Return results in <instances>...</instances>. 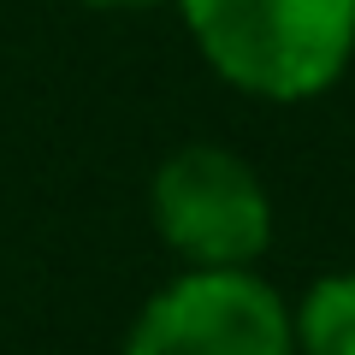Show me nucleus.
I'll list each match as a JSON object with an SVG mask.
<instances>
[{
	"label": "nucleus",
	"mask_w": 355,
	"mask_h": 355,
	"mask_svg": "<svg viewBox=\"0 0 355 355\" xmlns=\"http://www.w3.org/2000/svg\"><path fill=\"white\" fill-rule=\"evenodd\" d=\"M219 77L266 101L320 95L349 65L355 0H178Z\"/></svg>",
	"instance_id": "1"
},
{
	"label": "nucleus",
	"mask_w": 355,
	"mask_h": 355,
	"mask_svg": "<svg viewBox=\"0 0 355 355\" xmlns=\"http://www.w3.org/2000/svg\"><path fill=\"white\" fill-rule=\"evenodd\" d=\"M154 225L196 266H249L266 249L261 178L225 148H178L154 178Z\"/></svg>",
	"instance_id": "3"
},
{
	"label": "nucleus",
	"mask_w": 355,
	"mask_h": 355,
	"mask_svg": "<svg viewBox=\"0 0 355 355\" xmlns=\"http://www.w3.org/2000/svg\"><path fill=\"white\" fill-rule=\"evenodd\" d=\"M83 6H154V0H83Z\"/></svg>",
	"instance_id": "5"
},
{
	"label": "nucleus",
	"mask_w": 355,
	"mask_h": 355,
	"mask_svg": "<svg viewBox=\"0 0 355 355\" xmlns=\"http://www.w3.org/2000/svg\"><path fill=\"white\" fill-rule=\"evenodd\" d=\"M296 343L308 355H355V272L320 279L296 314Z\"/></svg>",
	"instance_id": "4"
},
{
	"label": "nucleus",
	"mask_w": 355,
	"mask_h": 355,
	"mask_svg": "<svg viewBox=\"0 0 355 355\" xmlns=\"http://www.w3.org/2000/svg\"><path fill=\"white\" fill-rule=\"evenodd\" d=\"M296 326L272 284L243 266H196L130 326L125 355H291Z\"/></svg>",
	"instance_id": "2"
}]
</instances>
